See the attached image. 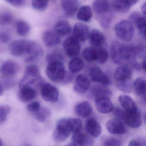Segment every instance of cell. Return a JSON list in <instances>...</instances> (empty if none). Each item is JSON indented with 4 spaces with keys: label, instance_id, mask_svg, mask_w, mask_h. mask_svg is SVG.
<instances>
[{
    "label": "cell",
    "instance_id": "cell-1",
    "mask_svg": "<svg viewBox=\"0 0 146 146\" xmlns=\"http://www.w3.org/2000/svg\"><path fill=\"white\" fill-rule=\"evenodd\" d=\"M141 48L125 45L118 41H114L111 47V57L113 63L117 64L130 63L133 66L136 63L137 55L139 54Z\"/></svg>",
    "mask_w": 146,
    "mask_h": 146
},
{
    "label": "cell",
    "instance_id": "cell-2",
    "mask_svg": "<svg viewBox=\"0 0 146 146\" xmlns=\"http://www.w3.org/2000/svg\"><path fill=\"white\" fill-rule=\"evenodd\" d=\"M132 71L126 66H121L118 67L114 75L116 87L120 91L129 93L132 88L131 81Z\"/></svg>",
    "mask_w": 146,
    "mask_h": 146
},
{
    "label": "cell",
    "instance_id": "cell-3",
    "mask_svg": "<svg viewBox=\"0 0 146 146\" xmlns=\"http://www.w3.org/2000/svg\"><path fill=\"white\" fill-rule=\"evenodd\" d=\"M42 83L39 67L31 65L26 68L23 77L19 82V87L29 86L33 88V86L38 85L40 87Z\"/></svg>",
    "mask_w": 146,
    "mask_h": 146
},
{
    "label": "cell",
    "instance_id": "cell-4",
    "mask_svg": "<svg viewBox=\"0 0 146 146\" xmlns=\"http://www.w3.org/2000/svg\"><path fill=\"white\" fill-rule=\"evenodd\" d=\"M46 73L48 78L54 82H63L66 75L64 65L61 61L48 63Z\"/></svg>",
    "mask_w": 146,
    "mask_h": 146
},
{
    "label": "cell",
    "instance_id": "cell-5",
    "mask_svg": "<svg viewBox=\"0 0 146 146\" xmlns=\"http://www.w3.org/2000/svg\"><path fill=\"white\" fill-rule=\"evenodd\" d=\"M115 31L119 39L124 41L129 42L134 36L135 28L129 21L123 20L117 24Z\"/></svg>",
    "mask_w": 146,
    "mask_h": 146
},
{
    "label": "cell",
    "instance_id": "cell-6",
    "mask_svg": "<svg viewBox=\"0 0 146 146\" xmlns=\"http://www.w3.org/2000/svg\"><path fill=\"white\" fill-rule=\"evenodd\" d=\"M72 132L67 118L61 119L57 123L53 138L56 142H62L69 137Z\"/></svg>",
    "mask_w": 146,
    "mask_h": 146
},
{
    "label": "cell",
    "instance_id": "cell-7",
    "mask_svg": "<svg viewBox=\"0 0 146 146\" xmlns=\"http://www.w3.org/2000/svg\"><path fill=\"white\" fill-rule=\"evenodd\" d=\"M40 88L41 95L44 100L52 103L58 100L59 92L56 87L48 83H43Z\"/></svg>",
    "mask_w": 146,
    "mask_h": 146
},
{
    "label": "cell",
    "instance_id": "cell-8",
    "mask_svg": "<svg viewBox=\"0 0 146 146\" xmlns=\"http://www.w3.org/2000/svg\"><path fill=\"white\" fill-rule=\"evenodd\" d=\"M44 54L43 49L38 42L29 41V46L26 54L28 55L25 61L27 62H35L42 58Z\"/></svg>",
    "mask_w": 146,
    "mask_h": 146
},
{
    "label": "cell",
    "instance_id": "cell-9",
    "mask_svg": "<svg viewBox=\"0 0 146 146\" xmlns=\"http://www.w3.org/2000/svg\"><path fill=\"white\" fill-rule=\"evenodd\" d=\"M63 48L67 56L74 57L77 56L80 51L79 42L74 37H69L63 43Z\"/></svg>",
    "mask_w": 146,
    "mask_h": 146
},
{
    "label": "cell",
    "instance_id": "cell-10",
    "mask_svg": "<svg viewBox=\"0 0 146 146\" xmlns=\"http://www.w3.org/2000/svg\"><path fill=\"white\" fill-rule=\"evenodd\" d=\"M29 41L16 40L11 43L10 51L11 54L14 56H21L26 54L29 46Z\"/></svg>",
    "mask_w": 146,
    "mask_h": 146
},
{
    "label": "cell",
    "instance_id": "cell-11",
    "mask_svg": "<svg viewBox=\"0 0 146 146\" xmlns=\"http://www.w3.org/2000/svg\"><path fill=\"white\" fill-rule=\"evenodd\" d=\"M94 141L91 137L82 132L74 133L72 138L71 143L69 146H92L94 145Z\"/></svg>",
    "mask_w": 146,
    "mask_h": 146
},
{
    "label": "cell",
    "instance_id": "cell-12",
    "mask_svg": "<svg viewBox=\"0 0 146 146\" xmlns=\"http://www.w3.org/2000/svg\"><path fill=\"white\" fill-rule=\"evenodd\" d=\"M89 76L93 82L99 83L106 86L111 84V81L108 76L100 68L95 67L91 69Z\"/></svg>",
    "mask_w": 146,
    "mask_h": 146
},
{
    "label": "cell",
    "instance_id": "cell-13",
    "mask_svg": "<svg viewBox=\"0 0 146 146\" xmlns=\"http://www.w3.org/2000/svg\"><path fill=\"white\" fill-rule=\"evenodd\" d=\"M90 30L89 27L82 23H77L73 29L74 38L78 42H84L88 38Z\"/></svg>",
    "mask_w": 146,
    "mask_h": 146
},
{
    "label": "cell",
    "instance_id": "cell-14",
    "mask_svg": "<svg viewBox=\"0 0 146 146\" xmlns=\"http://www.w3.org/2000/svg\"><path fill=\"white\" fill-rule=\"evenodd\" d=\"M123 120L127 125L131 128H139L141 125L142 122L141 111L139 110L135 112L125 111Z\"/></svg>",
    "mask_w": 146,
    "mask_h": 146
},
{
    "label": "cell",
    "instance_id": "cell-15",
    "mask_svg": "<svg viewBox=\"0 0 146 146\" xmlns=\"http://www.w3.org/2000/svg\"><path fill=\"white\" fill-rule=\"evenodd\" d=\"M95 104L97 111L101 113H110L113 110V105L108 97L96 98Z\"/></svg>",
    "mask_w": 146,
    "mask_h": 146
},
{
    "label": "cell",
    "instance_id": "cell-16",
    "mask_svg": "<svg viewBox=\"0 0 146 146\" xmlns=\"http://www.w3.org/2000/svg\"><path fill=\"white\" fill-rule=\"evenodd\" d=\"M18 71L17 63L13 60L5 61L0 67V73L5 78H11L16 75Z\"/></svg>",
    "mask_w": 146,
    "mask_h": 146
},
{
    "label": "cell",
    "instance_id": "cell-17",
    "mask_svg": "<svg viewBox=\"0 0 146 146\" xmlns=\"http://www.w3.org/2000/svg\"><path fill=\"white\" fill-rule=\"evenodd\" d=\"M90 84V81L88 78L83 74H80L76 78L74 90L78 94H84L89 88Z\"/></svg>",
    "mask_w": 146,
    "mask_h": 146
},
{
    "label": "cell",
    "instance_id": "cell-18",
    "mask_svg": "<svg viewBox=\"0 0 146 146\" xmlns=\"http://www.w3.org/2000/svg\"><path fill=\"white\" fill-rule=\"evenodd\" d=\"M106 126L108 131L113 135H120L126 132L125 126L121 120L118 119L109 120L107 123Z\"/></svg>",
    "mask_w": 146,
    "mask_h": 146
},
{
    "label": "cell",
    "instance_id": "cell-19",
    "mask_svg": "<svg viewBox=\"0 0 146 146\" xmlns=\"http://www.w3.org/2000/svg\"><path fill=\"white\" fill-rule=\"evenodd\" d=\"M43 43L46 46H55L58 45L61 41L60 37L54 31L51 30L45 31L42 36Z\"/></svg>",
    "mask_w": 146,
    "mask_h": 146
},
{
    "label": "cell",
    "instance_id": "cell-20",
    "mask_svg": "<svg viewBox=\"0 0 146 146\" xmlns=\"http://www.w3.org/2000/svg\"><path fill=\"white\" fill-rule=\"evenodd\" d=\"M19 88V97L21 101L24 102H29L36 97V92L34 88L29 86H23Z\"/></svg>",
    "mask_w": 146,
    "mask_h": 146
},
{
    "label": "cell",
    "instance_id": "cell-21",
    "mask_svg": "<svg viewBox=\"0 0 146 146\" xmlns=\"http://www.w3.org/2000/svg\"><path fill=\"white\" fill-rule=\"evenodd\" d=\"M118 100L122 107L127 112H135L139 110L133 99L129 96L120 95Z\"/></svg>",
    "mask_w": 146,
    "mask_h": 146
},
{
    "label": "cell",
    "instance_id": "cell-22",
    "mask_svg": "<svg viewBox=\"0 0 146 146\" xmlns=\"http://www.w3.org/2000/svg\"><path fill=\"white\" fill-rule=\"evenodd\" d=\"M90 44L93 47L101 46L105 42L104 35L99 30L94 29L90 32Z\"/></svg>",
    "mask_w": 146,
    "mask_h": 146
},
{
    "label": "cell",
    "instance_id": "cell-23",
    "mask_svg": "<svg viewBox=\"0 0 146 146\" xmlns=\"http://www.w3.org/2000/svg\"><path fill=\"white\" fill-rule=\"evenodd\" d=\"M86 129L88 133L93 137H99L101 134L100 125L94 119H90L88 120L86 124Z\"/></svg>",
    "mask_w": 146,
    "mask_h": 146
},
{
    "label": "cell",
    "instance_id": "cell-24",
    "mask_svg": "<svg viewBox=\"0 0 146 146\" xmlns=\"http://www.w3.org/2000/svg\"><path fill=\"white\" fill-rule=\"evenodd\" d=\"M61 7L66 15L73 16L78 9V0H62Z\"/></svg>",
    "mask_w": 146,
    "mask_h": 146
},
{
    "label": "cell",
    "instance_id": "cell-25",
    "mask_svg": "<svg viewBox=\"0 0 146 146\" xmlns=\"http://www.w3.org/2000/svg\"><path fill=\"white\" fill-rule=\"evenodd\" d=\"M75 111L81 117H88L92 113V106L88 101H83L76 106Z\"/></svg>",
    "mask_w": 146,
    "mask_h": 146
},
{
    "label": "cell",
    "instance_id": "cell-26",
    "mask_svg": "<svg viewBox=\"0 0 146 146\" xmlns=\"http://www.w3.org/2000/svg\"><path fill=\"white\" fill-rule=\"evenodd\" d=\"M93 9L95 13L99 15L108 13L110 10L109 1L94 0L93 4Z\"/></svg>",
    "mask_w": 146,
    "mask_h": 146
},
{
    "label": "cell",
    "instance_id": "cell-27",
    "mask_svg": "<svg viewBox=\"0 0 146 146\" xmlns=\"http://www.w3.org/2000/svg\"><path fill=\"white\" fill-rule=\"evenodd\" d=\"M71 30V27L68 22L60 20L55 24L54 31L60 37H64L70 33Z\"/></svg>",
    "mask_w": 146,
    "mask_h": 146
},
{
    "label": "cell",
    "instance_id": "cell-28",
    "mask_svg": "<svg viewBox=\"0 0 146 146\" xmlns=\"http://www.w3.org/2000/svg\"><path fill=\"white\" fill-rule=\"evenodd\" d=\"M132 88L136 95L145 97L146 81L144 78L141 77L136 78L132 84Z\"/></svg>",
    "mask_w": 146,
    "mask_h": 146
},
{
    "label": "cell",
    "instance_id": "cell-29",
    "mask_svg": "<svg viewBox=\"0 0 146 146\" xmlns=\"http://www.w3.org/2000/svg\"><path fill=\"white\" fill-rule=\"evenodd\" d=\"M95 61L101 64H105L108 58V54L106 48L102 46L94 47Z\"/></svg>",
    "mask_w": 146,
    "mask_h": 146
},
{
    "label": "cell",
    "instance_id": "cell-30",
    "mask_svg": "<svg viewBox=\"0 0 146 146\" xmlns=\"http://www.w3.org/2000/svg\"><path fill=\"white\" fill-rule=\"evenodd\" d=\"M112 6L113 10L119 13L127 12L132 6L128 0H114Z\"/></svg>",
    "mask_w": 146,
    "mask_h": 146
},
{
    "label": "cell",
    "instance_id": "cell-31",
    "mask_svg": "<svg viewBox=\"0 0 146 146\" xmlns=\"http://www.w3.org/2000/svg\"><path fill=\"white\" fill-rule=\"evenodd\" d=\"M93 16L92 9L88 5L82 7L78 10L77 14V18L78 20L84 22L90 21Z\"/></svg>",
    "mask_w": 146,
    "mask_h": 146
},
{
    "label": "cell",
    "instance_id": "cell-32",
    "mask_svg": "<svg viewBox=\"0 0 146 146\" xmlns=\"http://www.w3.org/2000/svg\"><path fill=\"white\" fill-rule=\"evenodd\" d=\"M106 86L97 85L92 87L91 90L92 94L96 98L100 97H107L109 98L111 94V92Z\"/></svg>",
    "mask_w": 146,
    "mask_h": 146
},
{
    "label": "cell",
    "instance_id": "cell-33",
    "mask_svg": "<svg viewBox=\"0 0 146 146\" xmlns=\"http://www.w3.org/2000/svg\"><path fill=\"white\" fill-rule=\"evenodd\" d=\"M84 61L79 58H74L69 62V69L70 71L72 73H78L81 71L84 68Z\"/></svg>",
    "mask_w": 146,
    "mask_h": 146
},
{
    "label": "cell",
    "instance_id": "cell-34",
    "mask_svg": "<svg viewBox=\"0 0 146 146\" xmlns=\"http://www.w3.org/2000/svg\"><path fill=\"white\" fill-rule=\"evenodd\" d=\"M30 30V26L25 21L20 20L18 21L16 24L17 33L20 36H26L29 33Z\"/></svg>",
    "mask_w": 146,
    "mask_h": 146
},
{
    "label": "cell",
    "instance_id": "cell-35",
    "mask_svg": "<svg viewBox=\"0 0 146 146\" xmlns=\"http://www.w3.org/2000/svg\"><path fill=\"white\" fill-rule=\"evenodd\" d=\"M51 115V111L46 108H42L35 113L36 119L41 123H43Z\"/></svg>",
    "mask_w": 146,
    "mask_h": 146
},
{
    "label": "cell",
    "instance_id": "cell-36",
    "mask_svg": "<svg viewBox=\"0 0 146 146\" xmlns=\"http://www.w3.org/2000/svg\"><path fill=\"white\" fill-rule=\"evenodd\" d=\"M72 132L73 133L80 131L82 127V120L76 118H67Z\"/></svg>",
    "mask_w": 146,
    "mask_h": 146
},
{
    "label": "cell",
    "instance_id": "cell-37",
    "mask_svg": "<svg viewBox=\"0 0 146 146\" xmlns=\"http://www.w3.org/2000/svg\"><path fill=\"white\" fill-rule=\"evenodd\" d=\"M135 25L136 26L140 34L143 38H146V19L145 17H141L138 18Z\"/></svg>",
    "mask_w": 146,
    "mask_h": 146
},
{
    "label": "cell",
    "instance_id": "cell-38",
    "mask_svg": "<svg viewBox=\"0 0 146 146\" xmlns=\"http://www.w3.org/2000/svg\"><path fill=\"white\" fill-rule=\"evenodd\" d=\"M48 0H32V6L34 9L43 11L47 8Z\"/></svg>",
    "mask_w": 146,
    "mask_h": 146
},
{
    "label": "cell",
    "instance_id": "cell-39",
    "mask_svg": "<svg viewBox=\"0 0 146 146\" xmlns=\"http://www.w3.org/2000/svg\"><path fill=\"white\" fill-rule=\"evenodd\" d=\"M82 56L84 58L90 63L95 61V49L94 47L87 48L83 50Z\"/></svg>",
    "mask_w": 146,
    "mask_h": 146
},
{
    "label": "cell",
    "instance_id": "cell-40",
    "mask_svg": "<svg viewBox=\"0 0 146 146\" xmlns=\"http://www.w3.org/2000/svg\"><path fill=\"white\" fill-rule=\"evenodd\" d=\"M63 59H64V57L63 55L58 51H55L49 53L46 57V60L48 64L52 62H57V61L62 62Z\"/></svg>",
    "mask_w": 146,
    "mask_h": 146
},
{
    "label": "cell",
    "instance_id": "cell-41",
    "mask_svg": "<svg viewBox=\"0 0 146 146\" xmlns=\"http://www.w3.org/2000/svg\"><path fill=\"white\" fill-rule=\"evenodd\" d=\"M99 21L102 27L105 28H108L109 27L112 22V16L111 14L108 13L106 14L100 15L98 17Z\"/></svg>",
    "mask_w": 146,
    "mask_h": 146
},
{
    "label": "cell",
    "instance_id": "cell-42",
    "mask_svg": "<svg viewBox=\"0 0 146 146\" xmlns=\"http://www.w3.org/2000/svg\"><path fill=\"white\" fill-rule=\"evenodd\" d=\"M11 111V107L7 105L0 106V123L5 122Z\"/></svg>",
    "mask_w": 146,
    "mask_h": 146
},
{
    "label": "cell",
    "instance_id": "cell-43",
    "mask_svg": "<svg viewBox=\"0 0 146 146\" xmlns=\"http://www.w3.org/2000/svg\"><path fill=\"white\" fill-rule=\"evenodd\" d=\"M12 20V17L8 13L0 14V25H5L9 24Z\"/></svg>",
    "mask_w": 146,
    "mask_h": 146
},
{
    "label": "cell",
    "instance_id": "cell-44",
    "mask_svg": "<svg viewBox=\"0 0 146 146\" xmlns=\"http://www.w3.org/2000/svg\"><path fill=\"white\" fill-rule=\"evenodd\" d=\"M104 146H119L122 145V141L115 138H110L106 140L104 142Z\"/></svg>",
    "mask_w": 146,
    "mask_h": 146
},
{
    "label": "cell",
    "instance_id": "cell-45",
    "mask_svg": "<svg viewBox=\"0 0 146 146\" xmlns=\"http://www.w3.org/2000/svg\"><path fill=\"white\" fill-rule=\"evenodd\" d=\"M40 108V103L37 102H34L27 106V109L28 111L32 113H35Z\"/></svg>",
    "mask_w": 146,
    "mask_h": 146
},
{
    "label": "cell",
    "instance_id": "cell-46",
    "mask_svg": "<svg viewBox=\"0 0 146 146\" xmlns=\"http://www.w3.org/2000/svg\"><path fill=\"white\" fill-rule=\"evenodd\" d=\"M125 113V110L124 111L119 108H116L113 111L114 116L120 120H123Z\"/></svg>",
    "mask_w": 146,
    "mask_h": 146
},
{
    "label": "cell",
    "instance_id": "cell-47",
    "mask_svg": "<svg viewBox=\"0 0 146 146\" xmlns=\"http://www.w3.org/2000/svg\"><path fill=\"white\" fill-rule=\"evenodd\" d=\"M129 146H146V141L143 138L132 139L129 142Z\"/></svg>",
    "mask_w": 146,
    "mask_h": 146
},
{
    "label": "cell",
    "instance_id": "cell-48",
    "mask_svg": "<svg viewBox=\"0 0 146 146\" xmlns=\"http://www.w3.org/2000/svg\"><path fill=\"white\" fill-rule=\"evenodd\" d=\"M9 4L15 7L22 6L25 4L26 0H5Z\"/></svg>",
    "mask_w": 146,
    "mask_h": 146
},
{
    "label": "cell",
    "instance_id": "cell-49",
    "mask_svg": "<svg viewBox=\"0 0 146 146\" xmlns=\"http://www.w3.org/2000/svg\"><path fill=\"white\" fill-rule=\"evenodd\" d=\"M11 40V36L6 32L0 33V41L3 43H7Z\"/></svg>",
    "mask_w": 146,
    "mask_h": 146
},
{
    "label": "cell",
    "instance_id": "cell-50",
    "mask_svg": "<svg viewBox=\"0 0 146 146\" xmlns=\"http://www.w3.org/2000/svg\"><path fill=\"white\" fill-rule=\"evenodd\" d=\"M141 14L138 12L135 11L131 13L129 17V21L133 25H135V23L136 22L137 19L139 17H141Z\"/></svg>",
    "mask_w": 146,
    "mask_h": 146
},
{
    "label": "cell",
    "instance_id": "cell-51",
    "mask_svg": "<svg viewBox=\"0 0 146 146\" xmlns=\"http://www.w3.org/2000/svg\"><path fill=\"white\" fill-rule=\"evenodd\" d=\"M141 11L144 14V15H146V4L144 3L143 5H142L141 7Z\"/></svg>",
    "mask_w": 146,
    "mask_h": 146
},
{
    "label": "cell",
    "instance_id": "cell-52",
    "mask_svg": "<svg viewBox=\"0 0 146 146\" xmlns=\"http://www.w3.org/2000/svg\"><path fill=\"white\" fill-rule=\"evenodd\" d=\"M141 67L142 68V69L144 71H145V69H146V62H145V60L141 64Z\"/></svg>",
    "mask_w": 146,
    "mask_h": 146
},
{
    "label": "cell",
    "instance_id": "cell-53",
    "mask_svg": "<svg viewBox=\"0 0 146 146\" xmlns=\"http://www.w3.org/2000/svg\"><path fill=\"white\" fill-rule=\"evenodd\" d=\"M3 93V87L1 84L0 83V96H1Z\"/></svg>",
    "mask_w": 146,
    "mask_h": 146
},
{
    "label": "cell",
    "instance_id": "cell-54",
    "mask_svg": "<svg viewBox=\"0 0 146 146\" xmlns=\"http://www.w3.org/2000/svg\"><path fill=\"white\" fill-rule=\"evenodd\" d=\"M2 140L0 138V146H2Z\"/></svg>",
    "mask_w": 146,
    "mask_h": 146
}]
</instances>
